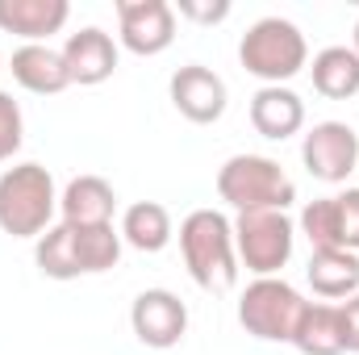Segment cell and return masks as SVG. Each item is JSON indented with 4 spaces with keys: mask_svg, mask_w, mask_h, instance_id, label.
Instances as JSON below:
<instances>
[{
    "mask_svg": "<svg viewBox=\"0 0 359 355\" xmlns=\"http://www.w3.org/2000/svg\"><path fill=\"white\" fill-rule=\"evenodd\" d=\"M180 255L188 276L209 288L226 293L238 280V251H234V222L217 209H192L180 222Z\"/></svg>",
    "mask_w": 359,
    "mask_h": 355,
    "instance_id": "obj_1",
    "label": "cell"
},
{
    "mask_svg": "<svg viewBox=\"0 0 359 355\" xmlns=\"http://www.w3.org/2000/svg\"><path fill=\"white\" fill-rule=\"evenodd\" d=\"M59 192L42 163H17L0 176V230L13 239H42L55 226Z\"/></svg>",
    "mask_w": 359,
    "mask_h": 355,
    "instance_id": "obj_2",
    "label": "cell"
},
{
    "mask_svg": "<svg viewBox=\"0 0 359 355\" xmlns=\"http://www.w3.org/2000/svg\"><path fill=\"white\" fill-rule=\"evenodd\" d=\"M238 63L264 84H288L309 67V42L292 21L259 17L238 42Z\"/></svg>",
    "mask_w": 359,
    "mask_h": 355,
    "instance_id": "obj_3",
    "label": "cell"
},
{
    "mask_svg": "<svg viewBox=\"0 0 359 355\" xmlns=\"http://www.w3.org/2000/svg\"><path fill=\"white\" fill-rule=\"evenodd\" d=\"M217 196L238 213L288 209L297 201V184L268 155H230L217 172Z\"/></svg>",
    "mask_w": 359,
    "mask_h": 355,
    "instance_id": "obj_4",
    "label": "cell"
},
{
    "mask_svg": "<svg viewBox=\"0 0 359 355\" xmlns=\"http://www.w3.org/2000/svg\"><path fill=\"white\" fill-rule=\"evenodd\" d=\"M305 297L280 280V276H255L247 284V293L238 297V322L247 335L264 339V343H292L301 314H305Z\"/></svg>",
    "mask_w": 359,
    "mask_h": 355,
    "instance_id": "obj_5",
    "label": "cell"
},
{
    "mask_svg": "<svg viewBox=\"0 0 359 355\" xmlns=\"http://www.w3.org/2000/svg\"><path fill=\"white\" fill-rule=\"evenodd\" d=\"M292 243H297V226L284 209H255V213L234 217L238 264L255 276H276L292 260Z\"/></svg>",
    "mask_w": 359,
    "mask_h": 355,
    "instance_id": "obj_6",
    "label": "cell"
},
{
    "mask_svg": "<svg viewBox=\"0 0 359 355\" xmlns=\"http://www.w3.org/2000/svg\"><path fill=\"white\" fill-rule=\"evenodd\" d=\"M301 163L322 184H343L359 172V134L347 121H318L301 142Z\"/></svg>",
    "mask_w": 359,
    "mask_h": 355,
    "instance_id": "obj_7",
    "label": "cell"
},
{
    "mask_svg": "<svg viewBox=\"0 0 359 355\" xmlns=\"http://www.w3.org/2000/svg\"><path fill=\"white\" fill-rule=\"evenodd\" d=\"M130 326L134 339L151 351H172L180 339L188 335V305L180 301L172 288H147L130 305Z\"/></svg>",
    "mask_w": 359,
    "mask_h": 355,
    "instance_id": "obj_8",
    "label": "cell"
},
{
    "mask_svg": "<svg viewBox=\"0 0 359 355\" xmlns=\"http://www.w3.org/2000/svg\"><path fill=\"white\" fill-rule=\"evenodd\" d=\"M121 46L130 55H163L176 42V8L168 0H117Z\"/></svg>",
    "mask_w": 359,
    "mask_h": 355,
    "instance_id": "obj_9",
    "label": "cell"
},
{
    "mask_svg": "<svg viewBox=\"0 0 359 355\" xmlns=\"http://www.w3.org/2000/svg\"><path fill=\"white\" fill-rule=\"evenodd\" d=\"M168 92H172L176 113L180 117H188L192 126H213V121H222L226 100H230L226 80H222L217 72L201 67V63H184L176 76H172Z\"/></svg>",
    "mask_w": 359,
    "mask_h": 355,
    "instance_id": "obj_10",
    "label": "cell"
},
{
    "mask_svg": "<svg viewBox=\"0 0 359 355\" xmlns=\"http://www.w3.org/2000/svg\"><path fill=\"white\" fill-rule=\"evenodd\" d=\"M63 63L72 84L80 88H96L117 72V42L100 29V25H84L80 34H72L63 42Z\"/></svg>",
    "mask_w": 359,
    "mask_h": 355,
    "instance_id": "obj_11",
    "label": "cell"
},
{
    "mask_svg": "<svg viewBox=\"0 0 359 355\" xmlns=\"http://www.w3.org/2000/svg\"><path fill=\"white\" fill-rule=\"evenodd\" d=\"M251 126L268 142H284V138L301 134V126H305V100L288 84H264L251 96Z\"/></svg>",
    "mask_w": 359,
    "mask_h": 355,
    "instance_id": "obj_12",
    "label": "cell"
},
{
    "mask_svg": "<svg viewBox=\"0 0 359 355\" xmlns=\"http://www.w3.org/2000/svg\"><path fill=\"white\" fill-rule=\"evenodd\" d=\"M72 17V4L67 0H0V29L4 34H17L29 42H42L50 34H59Z\"/></svg>",
    "mask_w": 359,
    "mask_h": 355,
    "instance_id": "obj_13",
    "label": "cell"
},
{
    "mask_svg": "<svg viewBox=\"0 0 359 355\" xmlns=\"http://www.w3.org/2000/svg\"><path fill=\"white\" fill-rule=\"evenodd\" d=\"M13 80L34 96H59L63 88H72V76H67V63H63V51H50L42 42H29V46H17L13 51V63H8Z\"/></svg>",
    "mask_w": 359,
    "mask_h": 355,
    "instance_id": "obj_14",
    "label": "cell"
},
{
    "mask_svg": "<svg viewBox=\"0 0 359 355\" xmlns=\"http://www.w3.org/2000/svg\"><path fill=\"white\" fill-rule=\"evenodd\" d=\"M59 213L67 226H113L117 192L100 176H76L59 196Z\"/></svg>",
    "mask_w": 359,
    "mask_h": 355,
    "instance_id": "obj_15",
    "label": "cell"
},
{
    "mask_svg": "<svg viewBox=\"0 0 359 355\" xmlns=\"http://www.w3.org/2000/svg\"><path fill=\"white\" fill-rule=\"evenodd\" d=\"M305 276L322 301H347L359 293V255L355 251H313Z\"/></svg>",
    "mask_w": 359,
    "mask_h": 355,
    "instance_id": "obj_16",
    "label": "cell"
},
{
    "mask_svg": "<svg viewBox=\"0 0 359 355\" xmlns=\"http://www.w3.org/2000/svg\"><path fill=\"white\" fill-rule=\"evenodd\" d=\"M292 347L301 355H343L347 351L339 305L309 301L305 314H301V326H297V335H292Z\"/></svg>",
    "mask_w": 359,
    "mask_h": 355,
    "instance_id": "obj_17",
    "label": "cell"
},
{
    "mask_svg": "<svg viewBox=\"0 0 359 355\" xmlns=\"http://www.w3.org/2000/svg\"><path fill=\"white\" fill-rule=\"evenodd\" d=\"M121 243H130L134 251L142 255H155L172 243V213L159 205V201H134L126 213H121Z\"/></svg>",
    "mask_w": 359,
    "mask_h": 355,
    "instance_id": "obj_18",
    "label": "cell"
},
{
    "mask_svg": "<svg viewBox=\"0 0 359 355\" xmlns=\"http://www.w3.org/2000/svg\"><path fill=\"white\" fill-rule=\"evenodd\" d=\"M309 76L326 100H351L359 92V55L351 46H326L313 55Z\"/></svg>",
    "mask_w": 359,
    "mask_h": 355,
    "instance_id": "obj_19",
    "label": "cell"
},
{
    "mask_svg": "<svg viewBox=\"0 0 359 355\" xmlns=\"http://www.w3.org/2000/svg\"><path fill=\"white\" fill-rule=\"evenodd\" d=\"M72 243H76V260L84 276L109 272L121 260V230L113 226H72Z\"/></svg>",
    "mask_w": 359,
    "mask_h": 355,
    "instance_id": "obj_20",
    "label": "cell"
},
{
    "mask_svg": "<svg viewBox=\"0 0 359 355\" xmlns=\"http://www.w3.org/2000/svg\"><path fill=\"white\" fill-rule=\"evenodd\" d=\"M34 264H38V272H42L46 280H80V276H84V272H80V260H76V243H72V226H67V222L50 226V230L38 239Z\"/></svg>",
    "mask_w": 359,
    "mask_h": 355,
    "instance_id": "obj_21",
    "label": "cell"
},
{
    "mask_svg": "<svg viewBox=\"0 0 359 355\" xmlns=\"http://www.w3.org/2000/svg\"><path fill=\"white\" fill-rule=\"evenodd\" d=\"M301 234L309 239L313 251H343L339 247V213H334V196H318L301 209Z\"/></svg>",
    "mask_w": 359,
    "mask_h": 355,
    "instance_id": "obj_22",
    "label": "cell"
},
{
    "mask_svg": "<svg viewBox=\"0 0 359 355\" xmlns=\"http://www.w3.org/2000/svg\"><path fill=\"white\" fill-rule=\"evenodd\" d=\"M25 142V117L21 105L13 100V92H0V163L13 159Z\"/></svg>",
    "mask_w": 359,
    "mask_h": 355,
    "instance_id": "obj_23",
    "label": "cell"
},
{
    "mask_svg": "<svg viewBox=\"0 0 359 355\" xmlns=\"http://www.w3.org/2000/svg\"><path fill=\"white\" fill-rule=\"evenodd\" d=\"M334 213H339V247L359 255V188L334 196Z\"/></svg>",
    "mask_w": 359,
    "mask_h": 355,
    "instance_id": "obj_24",
    "label": "cell"
},
{
    "mask_svg": "<svg viewBox=\"0 0 359 355\" xmlns=\"http://www.w3.org/2000/svg\"><path fill=\"white\" fill-rule=\"evenodd\" d=\"M176 13L184 21H196V25H217L230 17V0H180Z\"/></svg>",
    "mask_w": 359,
    "mask_h": 355,
    "instance_id": "obj_25",
    "label": "cell"
},
{
    "mask_svg": "<svg viewBox=\"0 0 359 355\" xmlns=\"http://www.w3.org/2000/svg\"><path fill=\"white\" fill-rule=\"evenodd\" d=\"M339 318H343V339H347V351H359V293L347 297L339 305Z\"/></svg>",
    "mask_w": 359,
    "mask_h": 355,
    "instance_id": "obj_26",
    "label": "cell"
},
{
    "mask_svg": "<svg viewBox=\"0 0 359 355\" xmlns=\"http://www.w3.org/2000/svg\"><path fill=\"white\" fill-rule=\"evenodd\" d=\"M351 51L359 55V21H355V29H351Z\"/></svg>",
    "mask_w": 359,
    "mask_h": 355,
    "instance_id": "obj_27",
    "label": "cell"
}]
</instances>
